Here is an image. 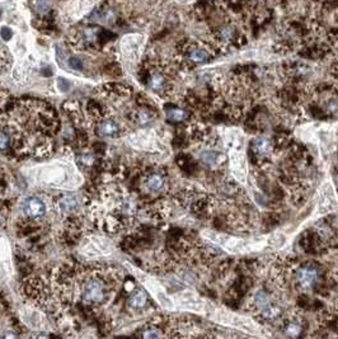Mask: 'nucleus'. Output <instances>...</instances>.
I'll return each mask as SVG.
<instances>
[{
    "instance_id": "f257e3e1",
    "label": "nucleus",
    "mask_w": 338,
    "mask_h": 339,
    "mask_svg": "<svg viewBox=\"0 0 338 339\" xmlns=\"http://www.w3.org/2000/svg\"><path fill=\"white\" fill-rule=\"evenodd\" d=\"M33 177L38 185L53 188H75L79 185L76 170L64 163H51L33 169Z\"/></svg>"
},
{
    "instance_id": "f03ea898",
    "label": "nucleus",
    "mask_w": 338,
    "mask_h": 339,
    "mask_svg": "<svg viewBox=\"0 0 338 339\" xmlns=\"http://www.w3.org/2000/svg\"><path fill=\"white\" fill-rule=\"evenodd\" d=\"M107 274L102 271H90L79 278L78 291L84 302L100 304L110 296L112 284H110Z\"/></svg>"
},
{
    "instance_id": "7ed1b4c3",
    "label": "nucleus",
    "mask_w": 338,
    "mask_h": 339,
    "mask_svg": "<svg viewBox=\"0 0 338 339\" xmlns=\"http://www.w3.org/2000/svg\"><path fill=\"white\" fill-rule=\"evenodd\" d=\"M205 238L214 244L219 245L231 254H242L259 250L265 245V240H247L241 238L229 237V235L218 234V232H205Z\"/></svg>"
},
{
    "instance_id": "20e7f679",
    "label": "nucleus",
    "mask_w": 338,
    "mask_h": 339,
    "mask_svg": "<svg viewBox=\"0 0 338 339\" xmlns=\"http://www.w3.org/2000/svg\"><path fill=\"white\" fill-rule=\"evenodd\" d=\"M211 319L218 324L224 325V327L234 328V329L242 330V332L252 335H258L262 332V328L252 318L237 314V312L229 311V310L215 309L213 311V315H211Z\"/></svg>"
},
{
    "instance_id": "39448f33",
    "label": "nucleus",
    "mask_w": 338,
    "mask_h": 339,
    "mask_svg": "<svg viewBox=\"0 0 338 339\" xmlns=\"http://www.w3.org/2000/svg\"><path fill=\"white\" fill-rule=\"evenodd\" d=\"M139 279L143 282L144 286L146 287V290L150 292L151 296L155 299V301L158 302V304L161 305L163 309L170 310V311H173V310H177V307H175V304H174V300H173L172 297L167 294V291L164 290V287L162 286L158 281L153 279L151 277L144 276V274L143 276L139 277Z\"/></svg>"
},
{
    "instance_id": "423d86ee",
    "label": "nucleus",
    "mask_w": 338,
    "mask_h": 339,
    "mask_svg": "<svg viewBox=\"0 0 338 339\" xmlns=\"http://www.w3.org/2000/svg\"><path fill=\"white\" fill-rule=\"evenodd\" d=\"M173 300L177 309L187 310V311L197 312V314H203L207 310L206 302L196 292L188 291V290L179 292Z\"/></svg>"
},
{
    "instance_id": "0eeeda50",
    "label": "nucleus",
    "mask_w": 338,
    "mask_h": 339,
    "mask_svg": "<svg viewBox=\"0 0 338 339\" xmlns=\"http://www.w3.org/2000/svg\"><path fill=\"white\" fill-rule=\"evenodd\" d=\"M19 317L20 320L32 330H46L48 328L47 318L37 307H23L19 311Z\"/></svg>"
},
{
    "instance_id": "6e6552de",
    "label": "nucleus",
    "mask_w": 338,
    "mask_h": 339,
    "mask_svg": "<svg viewBox=\"0 0 338 339\" xmlns=\"http://www.w3.org/2000/svg\"><path fill=\"white\" fill-rule=\"evenodd\" d=\"M211 58L210 48L197 42H190L185 47V59L187 63L193 65L205 64Z\"/></svg>"
},
{
    "instance_id": "1a4fd4ad",
    "label": "nucleus",
    "mask_w": 338,
    "mask_h": 339,
    "mask_svg": "<svg viewBox=\"0 0 338 339\" xmlns=\"http://www.w3.org/2000/svg\"><path fill=\"white\" fill-rule=\"evenodd\" d=\"M112 252V245L103 238H89L82 247V253L87 257H100L108 255Z\"/></svg>"
},
{
    "instance_id": "9d476101",
    "label": "nucleus",
    "mask_w": 338,
    "mask_h": 339,
    "mask_svg": "<svg viewBox=\"0 0 338 339\" xmlns=\"http://www.w3.org/2000/svg\"><path fill=\"white\" fill-rule=\"evenodd\" d=\"M46 203L37 196L27 197L22 203V212L30 220L41 219L46 215Z\"/></svg>"
},
{
    "instance_id": "9b49d317",
    "label": "nucleus",
    "mask_w": 338,
    "mask_h": 339,
    "mask_svg": "<svg viewBox=\"0 0 338 339\" xmlns=\"http://www.w3.org/2000/svg\"><path fill=\"white\" fill-rule=\"evenodd\" d=\"M338 207L336 196H334L333 188L331 185H324L323 187L319 191V198H318V211L319 214L324 215L328 212L334 211Z\"/></svg>"
},
{
    "instance_id": "f8f14e48",
    "label": "nucleus",
    "mask_w": 338,
    "mask_h": 339,
    "mask_svg": "<svg viewBox=\"0 0 338 339\" xmlns=\"http://www.w3.org/2000/svg\"><path fill=\"white\" fill-rule=\"evenodd\" d=\"M144 188L148 193L158 195L162 193L166 188V175L161 172H151L148 173L144 178Z\"/></svg>"
},
{
    "instance_id": "ddd939ff",
    "label": "nucleus",
    "mask_w": 338,
    "mask_h": 339,
    "mask_svg": "<svg viewBox=\"0 0 338 339\" xmlns=\"http://www.w3.org/2000/svg\"><path fill=\"white\" fill-rule=\"evenodd\" d=\"M141 36H127L122 40V53L127 60L135 61L138 60L139 55H140V46H141Z\"/></svg>"
},
{
    "instance_id": "4468645a",
    "label": "nucleus",
    "mask_w": 338,
    "mask_h": 339,
    "mask_svg": "<svg viewBox=\"0 0 338 339\" xmlns=\"http://www.w3.org/2000/svg\"><path fill=\"white\" fill-rule=\"evenodd\" d=\"M238 36V30L234 24H224L218 28L215 32V40L220 46H230L234 45Z\"/></svg>"
},
{
    "instance_id": "2eb2a0df",
    "label": "nucleus",
    "mask_w": 338,
    "mask_h": 339,
    "mask_svg": "<svg viewBox=\"0 0 338 339\" xmlns=\"http://www.w3.org/2000/svg\"><path fill=\"white\" fill-rule=\"evenodd\" d=\"M296 281L303 289H310L318 281V271L311 266L300 267L296 272Z\"/></svg>"
},
{
    "instance_id": "dca6fc26",
    "label": "nucleus",
    "mask_w": 338,
    "mask_h": 339,
    "mask_svg": "<svg viewBox=\"0 0 338 339\" xmlns=\"http://www.w3.org/2000/svg\"><path fill=\"white\" fill-rule=\"evenodd\" d=\"M10 276V249L7 240L0 238V282Z\"/></svg>"
},
{
    "instance_id": "f3484780",
    "label": "nucleus",
    "mask_w": 338,
    "mask_h": 339,
    "mask_svg": "<svg viewBox=\"0 0 338 339\" xmlns=\"http://www.w3.org/2000/svg\"><path fill=\"white\" fill-rule=\"evenodd\" d=\"M201 162L205 163L209 167H218V165L223 164L225 162V155L220 151V150H216L214 147H207L206 150H202L200 154Z\"/></svg>"
},
{
    "instance_id": "a211bd4d",
    "label": "nucleus",
    "mask_w": 338,
    "mask_h": 339,
    "mask_svg": "<svg viewBox=\"0 0 338 339\" xmlns=\"http://www.w3.org/2000/svg\"><path fill=\"white\" fill-rule=\"evenodd\" d=\"M148 84L149 88H150L154 93H158V94L166 93L169 87V83L168 80H167L166 75L159 71H154L149 74Z\"/></svg>"
},
{
    "instance_id": "6ab92c4d",
    "label": "nucleus",
    "mask_w": 338,
    "mask_h": 339,
    "mask_svg": "<svg viewBox=\"0 0 338 339\" xmlns=\"http://www.w3.org/2000/svg\"><path fill=\"white\" fill-rule=\"evenodd\" d=\"M253 151L258 157H267L272 152V142L267 137H258L253 142Z\"/></svg>"
},
{
    "instance_id": "aec40b11",
    "label": "nucleus",
    "mask_w": 338,
    "mask_h": 339,
    "mask_svg": "<svg viewBox=\"0 0 338 339\" xmlns=\"http://www.w3.org/2000/svg\"><path fill=\"white\" fill-rule=\"evenodd\" d=\"M78 207V200H76L75 196L73 195H68L64 196V197L60 198L59 201V208H60L61 212L64 214H71L74 212Z\"/></svg>"
},
{
    "instance_id": "412c9836",
    "label": "nucleus",
    "mask_w": 338,
    "mask_h": 339,
    "mask_svg": "<svg viewBox=\"0 0 338 339\" xmlns=\"http://www.w3.org/2000/svg\"><path fill=\"white\" fill-rule=\"evenodd\" d=\"M99 131L102 133V135L116 136L118 135V133H120V126L112 120H105L100 122Z\"/></svg>"
},
{
    "instance_id": "4be33fe9",
    "label": "nucleus",
    "mask_w": 338,
    "mask_h": 339,
    "mask_svg": "<svg viewBox=\"0 0 338 339\" xmlns=\"http://www.w3.org/2000/svg\"><path fill=\"white\" fill-rule=\"evenodd\" d=\"M146 299H148V297H146L145 292L139 290V291H136L135 294L130 297L128 304H130V306L134 307V309H141V307L145 306Z\"/></svg>"
},
{
    "instance_id": "5701e85b",
    "label": "nucleus",
    "mask_w": 338,
    "mask_h": 339,
    "mask_svg": "<svg viewBox=\"0 0 338 339\" xmlns=\"http://www.w3.org/2000/svg\"><path fill=\"white\" fill-rule=\"evenodd\" d=\"M167 116H168V120L172 121V122H182V121L186 120V111L177 107L170 108L167 112Z\"/></svg>"
},
{
    "instance_id": "b1692460",
    "label": "nucleus",
    "mask_w": 338,
    "mask_h": 339,
    "mask_svg": "<svg viewBox=\"0 0 338 339\" xmlns=\"http://www.w3.org/2000/svg\"><path fill=\"white\" fill-rule=\"evenodd\" d=\"M262 317L265 318V319H268V320H273L276 319V318L280 315V307L278 306H275V305H267L266 307H263L262 309Z\"/></svg>"
},
{
    "instance_id": "393cba45",
    "label": "nucleus",
    "mask_w": 338,
    "mask_h": 339,
    "mask_svg": "<svg viewBox=\"0 0 338 339\" xmlns=\"http://www.w3.org/2000/svg\"><path fill=\"white\" fill-rule=\"evenodd\" d=\"M151 120H153V115H151V112H149V111L143 110L136 112L135 121L139 125H148L149 122H151Z\"/></svg>"
},
{
    "instance_id": "a878e982",
    "label": "nucleus",
    "mask_w": 338,
    "mask_h": 339,
    "mask_svg": "<svg viewBox=\"0 0 338 339\" xmlns=\"http://www.w3.org/2000/svg\"><path fill=\"white\" fill-rule=\"evenodd\" d=\"M300 330L301 328L298 323H290V324L286 327V334L291 338H295L300 334Z\"/></svg>"
},
{
    "instance_id": "bb28decb",
    "label": "nucleus",
    "mask_w": 338,
    "mask_h": 339,
    "mask_svg": "<svg viewBox=\"0 0 338 339\" xmlns=\"http://www.w3.org/2000/svg\"><path fill=\"white\" fill-rule=\"evenodd\" d=\"M10 146V137L7 131L0 130V151H4Z\"/></svg>"
},
{
    "instance_id": "cd10ccee",
    "label": "nucleus",
    "mask_w": 338,
    "mask_h": 339,
    "mask_svg": "<svg viewBox=\"0 0 338 339\" xmlns=\"http://www.w3.org/2000/svg\"><path fill=\"white\" fill-rule=\"evenodd\" d=\"M143 339H163L161 333L155 329H149L144 333Z\"/></svg>"
},
{
    "instance_id": "c85d7f7f",
    "label": "nucleus",
    "mask_w": 338,
    "mask_h": 339,
    "mask_svg": "<svg viewBox=\"0 0 338 339\" xmlns=\"http://www.w3.org/2000/svg\"><path fill=\"white\" fill-rule=\"evenodd\" d=\"M0 36H2V38L4 41H9V38L12 37V32H10L9 28L3 27L2 31H0Z\"/></svg>"
},
{
    "instance_id": "c756f323",
    "label": "nucleus",
    "mask_w": 338,
    "mask_h": 339,
    "mask_svg": "<svg viewBox=\"0 0 338 339\" xmlns=\"http://www.w3.org/2000/svg\"><path fill=\"white\" fill-rule=\"evenodd\" d=\"M2 339H17V335H15L13 332H7L4 335H3Z\"/></svg>"
},
{
    "instance_id": "7c9ffc66",
    "label": "nucleus",
    "mask_w": 338,
    "mask_h": 339,
    "mask_svg": "<svg viewBox=\"0 0 338 339\" xmlns=\"http://www.w3.org/2000/svg\"><path fill=\"white\" fill-rule=\"evenodd\" d=\"M83 339H98V338L95 337V335L90 334V333H87V334L83 335Z\"/></svg>"
},
{
    "instance_id": "2f4dec72",
    "label": "nucleus",
    "mask_w": 338,
    "mask_h": 339,
    "mask_svg": "<svg viewBox=\"0 0 338 339\" xmlns=\"http://www.w3.org/2000/svg\"><path fill=\"white\" fill-rule=\"evenodd\" d=\"M36 339H50V338L46 337V335H38V337L36 338Z\"/></svg>"
},
{
    "instance_id": "473e14b6",
    "label": "nucleus",
    "mask_w": 338,
    "mask_h": 339,
    "mask_svg": "<svg viewBox=\"0 0 338 339\" xmlns=\"http://www.w3.org/2000/svg\"><path fill=\"white\" fill-rule=\"evenodd\" d=\"M337 183H338V177H337Z\"/></svg>"
}]
</instances>
